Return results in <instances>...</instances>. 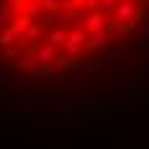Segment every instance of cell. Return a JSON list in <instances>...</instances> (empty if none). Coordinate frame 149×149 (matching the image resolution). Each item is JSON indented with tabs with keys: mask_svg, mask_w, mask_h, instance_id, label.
<instances>
[{
	"mask_svg": "<svg viewBox=\"0 0 149 149\" xmlns=\"http://www.w3.org/2000/svg\"><path fill=\"white\" fill-rule=\"evenodd\" d=\"M149 23V0H0V67L23 80H64Z\"/></svg>",
	"mask_w": 149,
	"mask_h": 149,
	"instance_id": "cell-1",
	"label": "cell"
}]
</instances>
